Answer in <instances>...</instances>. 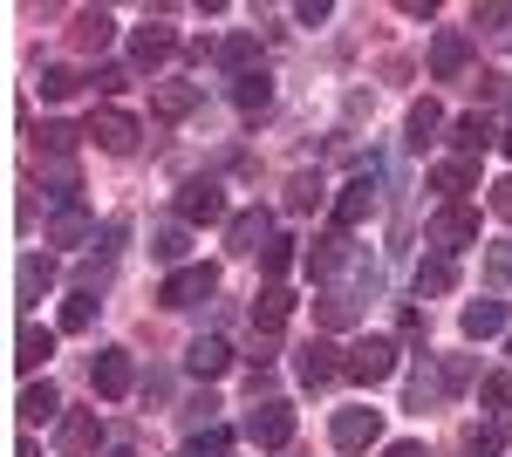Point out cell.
<instances>
[{"mask_svg":"<svg viewBox=\"0 0 512 457\" xmlns=\"http://www.w3.org/2000/svg\"><path fill=\"white\" fill-rule=\"evenodd\" d=\"M424 239H431L437 253L451 260V253L478 246V212H472V205H437V212H431V226H424Z\"/></svg>","mask_w":512,"mask_h":457,"instance_id":"cell-1","label":"cell"},{"mask_svg":"<svg viewBox=\"0 0 512 457\" xmlns=\"http://www.w3.org/2000/svg\"><path fill=\"white\" fill-rule=\"evenodd\" d=\"M342 376H349V382H369V389H376V382H390L396 376V342H390V335L355 342L349 355H342Z\"/></svg>","mask_w":512,"mask_h":457,"instance_id":"cell-2","label":"cell"},{"mask_svg":"<svg viewBox=\"0 0 512 457\" xmlns=\"http://www.w3.org/2000/svg\"><path fill=\"white\" fill-rule=\"evenodd\" d=\"M82 137H89L96 151H110V157H130V151H137V116H123V110H96L89 123H82Z\"/></svg>","mask_w":512,"mask_h":457,"instance_id":"cell-3","label":"cell"},{"mask_svg":"<svg viewBox=\"0 0 512 457\" xmlns=\"http://www.w3.org/2000/svg\"><path fill=\"white\" fill-rule=\"evenodd\" d=\"M239 430H246V437H253L260 451H280V444L294 437V410L267 396V403H253V410H246V423H239Z\"/></svg>","mask_w":512,"mask_h":457,"instance_id":"cell-4","label":"cell"},{"mask_svg":"<svg viewBox=\"0 0 512 457\" xmlns=\"http://www.w3.org/2000/svg\"><path fill=\"white\" fill-rule=\"evenodd\" d=\"M89 382H96V396H103V403H123V396L137 389V362H130V348H103V355H96V369H89Z\"/></svg>","mask_w":512,"mask_h":457,"instance_id":"cell-5","label":"cell"},{"mask_svg":"<svg viewBox=\"0 0 512 457\" xmlns=\"http://www.w3.org/2000/svg\"><path fill=\"white\" fill-rule=\"evenodd\" d=\"M328 437H335V451H369L383 437V410H335Z\"/></svg>","mask_w":512,"mask_h":457,"instance_id":"cell-6","label":"cell"},{"mask_svg":"<svg viewBox=\"0 0 512 457\" xmlns=\"http://www.w3.org/2000/svg\"><path fill=\"white\" fill-rule=\"evenodd\" d=\"M212 287H219V273H212V267H178V273L158 287V301H164V307H198Z\"/></svg>","mask_w":512,"mask_h":457,"instance_id":"cell-7","label":"cell"},{"mask_svg":"<svg viewBox=\"0 0 512 457\" xmlns=\"http://www.w3.org/2000/svg\"><path fill=\"white\" fill-rule=\"evenodd\" d=\"M178 219H185V226H212V219H226L219 185H212V178H192V185L178 191Z\"/></svg>","mask_w":512,"mask_h":457,"instance_id":"cell-8","label":"cell"},{"mask_svg":"<svg viewBox=\"0 0 512 457\" xmlns=\"http://www.w3.org/2000/svg\"><path fill=\"white\" fill-rule=\"evenodd\" d=\"M294 376L308 382V389L335 382V376H342V362H335V342H321V335H315V342H301V348H294Z\"/></svg>","mask_w":512,"mask_h":457,"instance_id":"cell-9","label":"cell"},{"mask_svg":"<svg viewBox=\"0 0 512 457\" xmlns=\"http://www.w3.org/2000/svg\"><path fill=\"white\" fill-rule=\"evenodd\" d=\"M171 55H178V35H171L164 21H144V28L130 35V62H137V69H158Z\"/></svg>","mask_w":512,"mask_h":457,"instance_id":"cell-10","label":"cell"},{"mask_svg":"<svg viewBox=\"0 0 512 457\" xmlns=\"http://www.w3.org/2000/svg\"><path fill=\"white\" fill-rule=\"evenodd\" d=\"M96 444H103V423H96V410L62 417V430H55V451H62V457H89Z\"/></svg>","mask_w":512,"mask_h":457,"instance_id":"cell-11","label":"cell"},{"mask_svg":"<svg viewBox=\"0 0 512 457\" xmlns=\"http://www.w3.org/2000/svg\"><path fill=\"white\" fill-rule=\"evenodd\" d=\"M465 62H472V41L458 35V28H444V35L431 41V76L437 82H458V76H465Z\"/></svg>","mask_w":512,"mask_h":457,"instance_id":"cell-12","label":"cell"},{"mask_svg":"<svg viewBox=\"0 0 512 457\" xmlns=\"http://www.w3.org/2000/svg\"><path fill=\"white\" fill-rule=\"evenodd\" d=\"M478 185V164L472 157H444L431 171V191H444V205H465V191Z\"/></svg>","mask_w":512,"mask_h":457,"instance_id":"cell-13","label":"cell"},{"mask_svg":"<svg viewBox=\"0 0 512 457\" xmlns=\"http://www.w3.org/2000/svg\"><path fill=\"white\" fill-rule=\"evenodd\" d=\"M212 55H219V69H226L233 82L239 76H260V35H226Z\"/></svg>","mask_w":512,"mask_h":457,"instance_id":"cell-14","label":"cell"},{"mask_svg":"<svg viewBox=\"0 0 512 457\" xmlns=\"http://www.w3.org/2000/svg\"><path fill=\"white\" fill-rule=\"evenodd\" d=\"M110 35H117V21H110L103 7H82L76 28H69V41H76L82 55H103V48H110Z\"/></svg>","mask_w":512,"mask_h":457,"instance_id":"cell-15","label":"cell"},{"mask_svg":"<svg viewBox=\"0 0 512 457\" xmlns=\"http://www.w3.org/2000/svg\"><path fill=\"white\" fill-rule=\"evenodd\" d=\"M369 212H376V178H355L342 198H335V226H369Z\"/></svg>","mask_w":512,"mask_h":457,"instance_id":"cell-16","label":"cell"},{"mask_svg":"<svg viewBox=\"0 0 512 457\" xmlns=\"http://www.w3.org/2000/svg\"><path fill=\"white\" fill-rule=\"evenodd\" d=\"M185 369H192V376H205V382L226 376V369H233V348L219 342V335H198V342L185 348Z\"/></svg>","mask_w":512,"mask_h":457,"instance_id":"cell-17","label":"cell"},{"mask_svg":"<svg viewBox=\"0 0 512 457\" xmlns=\"http://www.w3.org/2000/svg\"><path fill=\"white\" fill-rule=\"evenodd\" d=\"M267 239H274V232H267V212H260V205H253V212H233V219H226V246H233V253H260Z\"/></svg>","mask_w":512,"mask_h":457,"instance_id":"cell-18","label":"cell"},{"mask_svg":"<svg viewBox=\"0 0 512 457\" xmlns=\"http://www.w3.org/2000/svg\"><path fill=\"white\" fill-rule=\"evenodd\" d=\"M506 321H512V314H506V301H492V294H485V301H465V314H458V328H465L472 342H485V335H499Z\"/></svg>","mask_w":512,"mask_h":457,"instance_id":"cell-19","label":"cell"},{"mask_svg":"<svg viewBox=\"0 0 512 457\" xmlns=\"http://www.w3.org/2000/svg\"><path fill=\"white\" fill-rule=\"evenodd\" d=\"M205 103V82H158L151 89V110L158 116H192Z\"/></svg>","mask_w":512,"mask_h":457,"instance_id":"cell-20","label":"cell"},{"mask_svg":"<svg viewBox=\"0 0 512 457\" xmlns=\"http://www.w3.org/2000/svg\"><path fill=\"white\" fill-rule=\"evenodd\" d=\"M287 314H294V294H287V287H267V294L253 301V335H280Z\"/></svg>","mask_w":512,"mask_h":457,"instance_id":"cell-21","label":"cell"},{"mask_svg":"<svg viewBox=\"0 0 512 457\" xmlns=\"http://www.w3.org/2000/svg\"><path fill=\"white\" fill-rule=\"evenodd\" d=\"M14 287H21V301H41V294L55 287V260H48V253H28L21 273H14Z\"/></svg>","mask_w":512,"mask_h":457,"instance_id":"cell-22","label":"cell"},{"mask_svg":"<svg viewBox=\"0 0 512 457\" xmlns=\"http://www.w3.org/2000/svg\"><path fill=\"white\" fill-rule=\"evenodd\" d=\"M315 321L342 335V328H355V321H362V301H355V294H321V301H315Z\"/></svg>","mask_w":512,"mask_h":457,"instance_id":"cell-23","label":"cell"},{"mask_svg":"<svg viewBox=\"0 0 512 457\" xmlns=\"http://www.w3.org/2000/svg\"><path fill=\"white\" fill-rule=\"evenodd\" d=\"M48 355H55V328H21V342H14V362H21L28 376H35Z\"/></svg>","mask_w":512,"mask_h":457,"instance_id":"cell-24","label":"cell"},{"mask_svg":"<svg viewBox=\"0 0 512 457\" xmlns=\"http://www.w3.org/2000/svg\"><path fill=\"white\" fill-rule=\"evenodd\" d=\"M55 410H62V396H55V382H28V389H21V417H28V423H48Z\"/></svg>","mask_w":512,"mask_h":457,"instance_id":"cell-25","label":"cell"},{"mask_svg":"<svg viewBox=\"0 0 512 457\" xmlns=\"http://www.w3.org/2000/svg\"><path fill=\"white\" fill-rule=\"evenodd\" d=\"M403 130H410V144L424 151V144H431L437 130H444V110H437L431 96H424V103H410V123H403Z\"/></svg>","mask_w":512,"mask_h":457,"instance_id":"cell-26","label":"cell"},{"mask_svg":"<svg viewBox=\"0 0 512 457\" xmlns=\"http://www.w3.org/2000/svg\"><path fill=\"white\" fill-rule=\"evenodd\" d=\"M342 260H349V239H342V232H328V239H315V253H308V273H315V280H328Z\"/></svg>","mask_w":512,"mask_h":457,"instance_id":"cell-27","label":"cell"},{"mask_svg":"<svg viewBox=\"0 0 512 457\" xmlns=\"http://www.w3.org/2000/svg\"><path fill=\"white\" fill-rule=\"evenodd\" d=\"M451 280H458V273H451V260H444V253L417 260V301H424V294H451Z\"/></svg>","mask_w":512,"mask_h":457,"instance_id":"cell-28","label":"cell"},{"mask_svg":"<svg viewBox=\"0 0 512 457\" xmlns=\"http://www.w3.org/2000/svg\"><path fill=\"white\" fill-rule=\"evenodd\" d=\"M82 239H89V212H55V219H48V246H82Z\"/></svg>","mask_w":512,"mask_h":457,"instance_id":"cell-29","label":"cell"},{"mask_svg":"<svg viewBox=\"0 0 512 457\" xmlns=\"http://www.w3.org/2000/svg\"><path fill=\"white\" fill-rule=\"evenodd\" d=\"M451 144H458L465 157H478L485 144H492V123H485V116H458V123H451Z\"/></svg>","mask_w":512,"mask_h":457,"instance_id":"cell-30","label":"cell"},{"mask_svg":"<svg viewBox=\"0 0 512 457\" xmlns=\"http://www.w3.org/2000/svg\"><path fill=\"white\" fill-rule=\"evenodd\" d=\"M233 103H239L246 116H260L267 103H274V82H267V76H239V82H233Z\"/></svg>","mask_w":512,"mask_h":457,"instance_id":"cell-31","label":"cell"},{"mask_svg":"<svg viewBox=\"0 0 512 457\" xmlns=\"http://www.w3.org/2000/svg\"><path fill=\"white\" fill-rule=\"evenodd\" d=\"M403 396H410V410H431L437 396H451V389H444V369H417V376H410V389H403Z\"/></svg>","mask_w":512,"mask_h":457,"instance_id":"cell-32","label":"cell"},{"mask_svg":"<svg viewBox=\"0 0 512 457\" xmlns=\"http://www.w3.org/2000/svg\"><path fill=\"white\" fill-rule=\"evenodd\" d=\"M76 137H82V130H69V123H41V130H35V151L41 157H69V151H76Z\"/></svg>","mask_w":512,"mask_h":457,"instance_id":"cell-33","label":"cell"},{"mask_svg":"<svg viewBox=\"0 0 512 457\" xmlns=\"http://www.w3.org/2000/svg\"><path fill=\"white\" fill-rule=\"evenodd\" d=\"M35 89L48 96V103H69V96L82 89V76H76V69H41V82H35Z\"/></svg>","mask_w":512,"mask_h":457,"instance_id":"cell-34","label":"cell"},{"mask_svg":"<svg viewBox=\"0 0 512 457\" xmlns=\"http://www.w3.org/2000/svg\"><path fill=\"white\" fill-rule=\"evenodd\" d=\"M465 451L472 457H499L506 451V430H499V423H472V430H465Z\"/></svg>","mask_w":512,"mask_h":457,"instance_id":"cell-35","label":"cell"},{"mask_svg":"<svg viewBox=\"0 0 512 457\" xmlns=\"http://www.w3.org/2000/svg\"><path fill=\"white\" fill-rule=\"evenodd\" d=\"M315 205H321V178H315V171H301V178L287 185V212H315Z\"/></svg>","mask_w":512,"mask_h":457,"instance_id":"cell-36","label":"cell"},{"mask_svg":"<svg viewBox=\"0 0 512 457\" xmlns=\"http://www.w3.org/2000/svg\"><path fill=\"white\" fill-rule=\"evenodd\" d=\"M89 321H96V301H89V294H76V301L62 307V321H55V328H62V335H82Z\"/></svg>","mask_w":512,"mask_h":457,"instance_id":"cell-37","label":"cell"},{"mask_svg":"<svg viewBox=\"0 0 512 457\" xmlns=\"http://www.w3.org/2000/svg\"><path fill=\"white\" fill-rule=\"evenodd\" d=\"M185 246H192V239H185V226H164L158 239H151V253H158L164 267H171V260H185Z\"/></svg>","mask_w":512,"mask_h":457,"instance_id":"cell-38","label":"cell"},{"mask_svg":"<svg viewBox=\"0 0 512 457\" xmlns=\"http://www.w3.org/2000/svg\"><path fill=\"white\" fill-rule=\"evenodd\" d=\"M260 267H267V273L280 280V273L294 267V239H267V246H260Z\"/></svg>","mask_w":512,"mask_h":457,"instance_id":"cell-39","label":"cell"},{"mask_svg":"<svg viewBox=\"0 0 512 457\" xmlns=\"http://www.w3.org/2000/svg\"><path fill=\"white\" fill-rule=\"evenodd\" d=\"M485 403L506 417V410H512V376H485Z\"/></svg>","mask_w":512,"mask_h":457,"instance_id":"cell-40","label":"cell"},{"mask_svg":"<svg viewBox=\"0 0 512 457\" xmlns=\"http://www.w3.org/2000/svg\"><path fill=\"white\" fill-rule=\"evenodd\" d=\"M472 21H478V28H506V21H512V7H506V0H485Z\"/></svg>","mask_w":512,"mask_h":457,"instance_id":"cell-41","label":"cell"},{"mask_svg":"<svg viewBox=\"0 0 512 457\" xmlns=\"http://www.w3.org/2000/svg\"><path fill=\"white\" fill-rule=\"evenodd\" d=\"M485 273H492V280H512V246H492V253H485Z\"/></svg>","mask_w":512,"mask_h":457,"instance_id":"cell-42","label":"cell"},{"mask_svg":"<svg viewBox=\"0 0 512 457\" xmlns=\"http://www.w3.org/2000/svg\"><path fill=\"white\" fill-rule=\"evenodd\" d=\"M198 451H212V457H233V430H205V437H198Z\"/></svg>","mask_w":512,"mask_h":457,"instance_id":"cell-43","label":"cell"},{"mask_svg":"<svg viewBox=\"0 0 512 457\" xmlns=\"http://www.w3.org/2000/svg\"><path fill=\"white\" fill-rule=\"evenodd\" d=\"M294 21H301V28H321V21H328V0H301Z\"/></svg>","mask_w":512,"mask_h":457,"instance_id":"cell-44","label":"cell"},{"mask_svg":"<svg viewBox=\"0 0 512 457\" xmlns=\"http://www.w3.org/2000/svg\"><path fill=\"white\" fill-rule=\"evenodd\" d=\"M465 382H472V362H465V355H451V362H444V389H465Z\"/></svg>","mask_w":512,"mask_h":457,"instance_id":"cell-45","label":"cell"},{"mask_svg":"<svg viewBox=\"0 0 512 457\" xmlns=\"http://www.w3.org/2000/svg\"><path fill=\"white\" fill-rule=\"evenodd\" d=\"M396 328H403V342H424V314H417V307H403V321H396Z\"/></svg>","mask_w":512,"mask_h":457,"instance_id":"cell-46","label":"cell"},{"mask_svg":"<svg viewBox=\"0 0 512 457\" xmlns=\"http://www.w3.org/2000/svg\"><path fill=\"white\" fill-rule=\"evenodd\" d=\"M89 82H96L103 96H117V89H123V82H130V76H123V69H96V76H89Z\"/></svg>","mask_w":512,"mask_h":457,"instance_id":"cell-47","label":"cell"},{"mask_svg":"<svg viewBox=\"0 0 512 457\" xmlns=\"http://www.w3.org/2000/svg\"><path fill=\"white\" fill-rule=\"evenodd\" d=\"M492 212H499V219H512V178H499V185H492Z\"/></svg>","mask_w":512,"mask_h":457,"instance_id":"cell-48","label":"cell"},{"mask_svg":"<svg viewBox=\"0 0 512 457\" xmlns=\"http://www.w3.org/2000/svg\"><path fill=\"white\" fill-rule=\"evenodd\" d=\"M383 457H431V451H424L417 437H403V444H390V451H383Z\"/></svg>","mask_w":512,"mask_h":457,"instance_id":"cell-49","label":"cell"},{"mask_svg":"<svg viewBox=\"0 0 512 457\" xmlns=\"http://www.w3.org/2000/svg\"><path fill=\"white\" fill-rule=\"evenodd\" d=\"M499 151H506V157H512V123H506V137H499Z\"/></svg>","mask_w":512,"mask_h":457,"instance_id":"cell-50","label":"cell"},{"mask_svg":"<svg viewBox=\"0 0 512 457\" xmlns=\"http://www.w3.org/2000/svg\"><path fill=\"white\" fill-rule=\"evenodd\" d=\"M110 457H137V451H110Z\"/></svg>","mask_w":512,"mask_h":457,"instance_id":"cell-51","label":"cell"}]
</instances>
